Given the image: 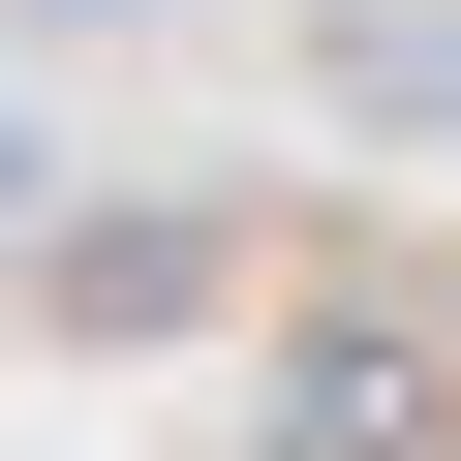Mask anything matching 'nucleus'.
Instances as JSON below:
<instances>
[{
    "label": "nucleus",
    "mask_w": 461,
    "mask_h": 461,
    "mask_svg": "<svg viewBox=\"0 0 461 461\" xmlns=\"http://www.w3.org/2000/svg\"><path fill=\"white\" fill-rule=\"evenodd\" d=\"M277 62L339 154H461V0H277Z\"/></svg>",
    "instance_id": "f257e3e1"
},
{
    "label": "nucleus",
    "mask_w": 461,
    "mask_h": 461,
    "mask_svg": "<svg viewBox=\"0 0 461 461\" xmlns=\"http://www.w3.org/2000/svg\"><path fill=\"white\" fill-rule=\"evenodd\" d=\"M0 32H32V62H123V32H185V0H0Z\"/></svg>",
    "instance_id": "f03ea898"
}]
</instances>
